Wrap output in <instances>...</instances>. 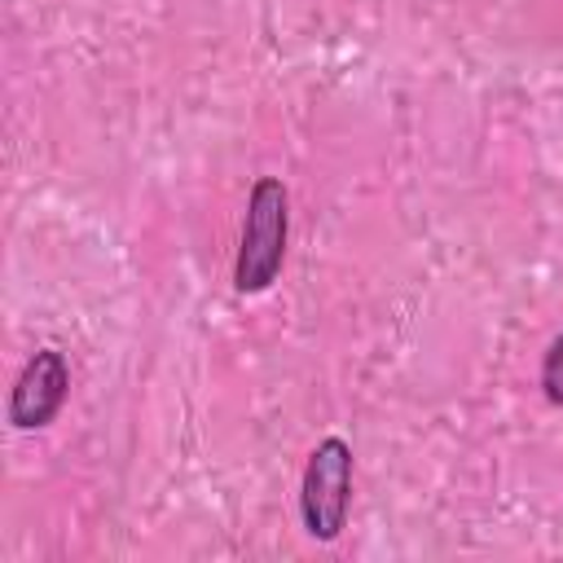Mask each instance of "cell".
<instances>
[{
    "label": "cell",
    "mask_w": 563,
    "mask_h": 563,
    "mask_svg": "<svg viewBox=\"0 0 563 563\" xmlns=\"http://www.w3.org/2000/svg\"><path fill=\"white\" fill-rule=\"evenodd\" d=\"M541 391L550 405H563V330L550 339V347L541 356Z\"/></svg>",
    "instance_id": "277c9868"
},
{
    "label": "cell",
    "mask_w": 563,
    "mask_h": 563,
    "mask_svg": "<svg viewBox=\"0 0 563 563\" xmlns=\"http://www.w3.org/2000/svg\"><path fill=\"white\" fill-rule=\"evenodd\" d=\"M352 475H356V457L343 435H325L312 444L303 462V479H299V523L312 541L321 545L339 541V532L347 528Z\"/></svg>",
    "instance_id": "7a4b0ae2"
},
{
    "label": "cell",
    "mask_w": 563,
    "mask_h": 563,
    "mask_svg": "<svg viewBox=\"0 0 563 563\" xmlns=\"http://www.w3.org/2000/svg\"><path fill=\"white\" fill-rule=\"evenodd\" d=\"M286 242H290V194L282 176H255L233 255V290L264 295L286 264Z\"/></svg>",
    "instance_id": "6da1fadb"
},
{
    "label": "cell",
    "mask_w": 563,
    "mask_h": 563,
    "mask_svg": "<svg viewBox=\"0 0 563 563\" xmlns=\"http://www.w3.org/2000/svg\"><path fill=\"white\" fill-rule=\"evenodd\" d=\"M66 396H70V361H66V352L35 347L26 356V365L18 369L13 387H9L4 418H9L13 431H40L62 413Z\"/></svg>",
    "instance_id": "3957f363"
}]
</instances>
